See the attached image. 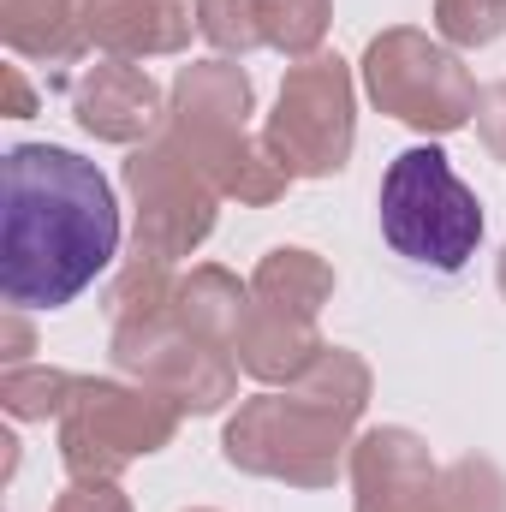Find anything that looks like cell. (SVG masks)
Listing matches in <instances>:
<instances>
[{
  "label": "cell",
  "mask_w": 506,
  "mask_h": 512,
  "mask_svg": "<svg viewBox=\"0 0 506 512\" xmlns=\"http://www.w3.org/2000/svg\"><path fill=\"white\" fill-rule=\"evenodd\" d=\"M328 352V340L316 334V316H292V310H274V304H256L245 310V328L233 340V358L239 370L256 376L268 387H292L298 376H310V364Z\"/></svg>",
  "instance_id": "4fadbf2b"
},
{
  "label": "cell",
  "mask_w": 506,
  "mask_h": 512,
  "mask_svg": "<svg viewBox=\"0 0 506 512\" xmlns=\"http://www.w3.org/2000/svg\"><path fill=\"white\" fill-rule=\"evenodd\" d=\"M120 251V203L96 161L60 143H12L0 161V298L72 304Z\"/></svg>",
  "instance_id": "6da1fadb"
},
{
  "label": "cell",
  "mask_w": 506,
  "mask_h": 512,
  "mask_svg": "<svg viewBox=\"0 0 506 512\" xmlns=\"http://www.w3.org/2000/svg\"><path fill=\"white\" fill-rule=\"evenodd\" d=\"M72 114L102 143H149L167 126L161 84L131 60H96L90 72H78L72 78Z\"/></svg>",
  "instance_id": "30bf717a"
},
{
  "label": "cell",
  "mask_w": 506,
  "mask_h": 512,
  "mask_svg": "<svg viewBox=\"0 0 506 512\" xmlns=\"http://www.w3.org/2000/svg\"><path fill=\"white\" fill-rule=\"evenodd\" d=\"M185 149V143H179ZM203 173H209V185L221 191V197H239V203H274V197H286V185H292V173H286V161L268 149V137H251V131H239V137H221V143H197V149H185Z\"/></svg>",
  "instance_id": "9a60e30c"
},
{
  "label": "cell",
  "mask_w": 506,
  "mask_h": 512,
  "mask_svg": "<svg viewBox=\"0 0 506 512\" xmlns=\"http://www.w3.org/2000/svg\"><path fill=\"white\" fill-rule=\"evenodd\" d=\"M352 512H447L441 471L411 429H370L352 441Z\"/></svg>",
  "instance_id": "9c48e42d"
},
{
  "label": "cell",
  "mask_w": 506,
  "mask_h": 512,
  "mask_svg": "<svg viewBox=\"0 0 506 512\" xmlns=\"http://www.w3.org/2000/svg\"><path fill=\"white\" fill-rule=\"evenodd\" d=\"M501 292H506V251H501Z\"/></svg>",
  "instance_id": "83f0119b"
},
{
  "label": "cell",
  "mask_w": 506,
  "mask_h": 512,
  "mask_svg": "<svg viewBox=\"0 0 506 512\" xmlns=\"http://www.w3.org/2000/svg\"><path fill=\"white\" fill-rule=\"evenodd\" d=\"M114 364L137 376L143 387L167 393L179 411H221L239 393V358L215 340H203L197 328H185L173 310L161 322L120 328L114 334Z\"/></svg>",
  "instance_id": "ba28073f"
},
{
  "label": "cell",
  "mask_w": 506,
  "mask_h": 512,
  "mask_svg": "<svg viewBox=\"0 0 506 512\" xmlns=\"http://www.w3.org/2000/svg\"><path fill=\"white\" fill-rule=\"evenodd\" d=\"M0 78H6V120H30L36 114V90L24 78V66H6Z\"/></svg>",
  "instance_id": "484cf974"
},
{
  "label": "cell",
  "mask_w": 506,
  "mask_h": 512,
  "mask_svg": "<svg viewBox=\"0 0 506 512\" xmlns=\"http://www.w3.org/2000/svg\"><path fill=\"white\" fill-rule=\"evenodd\" d=\"M197 30L221 54H251L262 42V0H197Z\"/></svg>",
  "instance_id": "44dd1931"
},
{
  "label": "cell",
  "mask_w": 506,
  "mask_h": 512,
  "mask_svg": "<svg viewBox=\"0 0 506 512\" xmlns=\"http://www.w3.org/2000/svg\"><path fill=\"white\" fill-rule=\"evenodd\" d=\"M191 6L185 0H84L90 48H108V60H149L179 54L191 42Z\"/></svg>",
  "instance_id": "7c38bea8"
},
{
  "label": "cell",
  "mask_w": 506,
  "mask_h": 512,
  "mask_svg": "<svg viewBox=\"0 0 506 512\" xmlns=\"http://www.w3.org/2000/svg\"><path fill=\"white\" fill-rule=\"evenodd\" d=\"M477 131H483L489 155L506 161V84H483V96H477Z\"/></svg>",
  "instance_id": "cb8c5ba5"
},
{
  "label": "cell",
  "mask_w": 506,
  "mask_h": 512,
  "mask_svg": "<svg viewBox=\"0 0 506 512\" xmlns=\"http://www.w3.org/2000/svg\"><path fill=\"white\" fill-rule=\"evenodd\" d=\"M72 382H78V376L48 370V364H12V370L0 376V405H6V417H18V423H48V417L66 411Z\"/></svg>",
  "instance_id": "d6986e66"
},
{
  "label": "cell",
  "mask_w": 506,
  "mask_h": 512,
  "mask_svg": "<svg viewBox=\"0 0 506 512\" xmlns=\"http://www.w3.org/2000/svg\"><path fill=\"white\" fill-rule=\"evenodd\" d=\"M54 512H131V501L114 483H72V489L54 501Z\"/></svg>",
  "instance_id": "d4e9b609"
},
{
  "label": "cell",
  "mask_w": 506,
  "mask_h": 512,
  "mask_svg": "<svg viewBox=\"0 0 506 512\" xmlns=\"http://www.w3.org/2000/svg\"><path fill=\"white\" fill-rule=\"evenodd\" d=\"M370 405V364L346 346H328L310 376L286 393H256L233 411L221 453L227 465L274 477L292 489H328L352 459V423Z\"/></svg>",
  "instance_id": "7a4b0ae2"
},
{
  "label": "cell",
  "mask_w": 506,
  "mask_h": 512,
  "mask_svg": "<svg viewBox=\"0 0 506 512\" xmlns=\"http://www.w3.org/2000/svg\"><path fill=\"white\" fill-rule=\"evenodd\" d=\"M173 298H179L173 262L137 251L126 268H120V280L108 286V322H114V334H120V328H143V322H161V316L173 310Z\"/></svg>",
  "instance_id": "ac0fdd59"
},
{
  "label": "cell",
  "mask_w": 506,
  "mask_h": 512,
  "mask_svg": "<svg viewBox=\"0 0 506 512\" xmlns=\"http://www.w3.org/2000/svg\"><path fill=\"white\" fill-rule=\"evenodd\" d=\"M447 512H506V477L489 459H459L453 471H441Z\"/></svg>",
  "instance_id": "603a6c76"
},
{
  "label": "cell",
  "mask_w": 506,
  "mask_h": 512,
  "mask_svg": "<svg viewBox=\"0 0 506 512\" xmlns=\"http://www.w3.org/2000/svg\"><path fill=\"white\" fill-rule=\"evenodd\" d=\"M179 405L155 387H126L102 376H78L60 411V465L72 483H114L126 465L161 453L179 435Z\"/></svg>",
  "instance_id": "277c9868"
},
{
  "label": "cell",
  "mask_w": 506,
  "mask_h": 512,
  "mask_svg": "<svg viewBox=\"0 0 506 512\" xmlns=\"http://www.w3.org/2000/svg\"><path fill=\"white\" fill-rule=\"evenodd\" d=\"M0 36L18 60L78 66L84 48H90L84 0H0Z\"/></svg>",
  "instance_id": "5bb4252c"
},
{
  "label": "cell",
  "mask_w": 506,
  "mask_h": 512,
  "mask_svg": "<svg viewBox=\"0 0 506 512\" xmlns=\"http://www.w3.org/2000/svg\"><path fill=\"white\" fill-rule=\"evenodd\" d=\"M126 191L137 209V251L179 262L215 233V203L221 191L209 185V173L161 131L149 143H137L126 161Z\"/></svg>",
  "instance_id": "52a82bcc"
},
{
  "label": "cell",
  "mask_w": 506,
  "mask_h": 512,
  "mask_svg": "<svg viewBox=\"0 0 506 512\" xmlns=\"http://www.w3.org/2000/svg\"><path fill=\"white\" fill-rule=\"evenodd\" d=\"M197 512H209V507H197Z\"/></svg>",
  "instance_id": "f1b7e54d"
},
{
  "label": "cell",
  "mask_w": 506,
  "mask_h": 512,
  "mask_svg": "<svg viewBox=\"0 0 506 512\" xmlns=\"http://www.w3.org/2000/svg\"><path fill=\"white\" fill-rule=\"evenodd\" d=\"M435 30L447 48H489L506 30V0H435Z\"/></svg>",
  "instance_id": "7402d4cb"
},
{
  "label": "cell",
  "mask_w": 506,
  "mask_h": 512,
  "mask_svg": "<svg viewBox=\"0 0 506 512\" xmlns=\"http://www.w3.org/2000/svg\"><path fill=\"white\" fill-rule=\"evenodd\" d=\"M0 346H6V352H0V358H6V370H12V364H24V352H30V328H24V316H18V310H6V322H0Z\"/></svg>",
  "instance_id": "4316f807"
},
{
  "label": "cell",
  "mask_w": 506,
  "mask_h": 512,
  "mask_svg": "<svg viewBox=\"0 0 506 512\" xmlns=\"http://www.w3.org/2000/svg\"><path fill=\"white\" fill-rule=\"evenodd\" d=\"M251 120V78L233 66V60H197L173 78V96H167V137L197 149V143H221V137H239Z\"/></svg>",
  "instance_id": "8fae6325"
},
{
  "label": "cell",
  "mask_w": 506,
  "mask_h": 512,
  "mask_svg": "<svg viewBox=\"0 0 506 512\" xmlns=\"http://www.w3.org/2000/svg\"><path fill=\"white\" fill-rule=\"evenodd\" d=\"M262 137L286 161L292 179H334L352 161V137H358L352 66L340 54H310V60L286 66L280 102H274Z\"/></svg>",
  "instance_id": "8992f818"
},
{
  "label": "cell",
  "mask_w": 506,
  "mask_h": 512,
  "mask_svg": "<svg viewBox=\"0 0 506 512\" xmlns=\"http://www.w3.org/2000/svg\"><path fill=\"white\" fill-rule=\"evenodd\" d=\"M364 90L381 114H393L399 126L429 131V137H447V131L471 126L477 120V78L465 72V60L411 30V24H393L381 30L376 42L364 48Z\"/></svg>",
  "instance_id": "5b68a950"
},
{
  "label": "cell",
  "mask_w": 506,
  "mask_h": 512,
  "mask_svg": "<svg viewBox=\"0 0 506 512\" xmlns=\"http://www.w3.org/2000/svg\"><path fill=\"white\" fill-rule=\"evenodd\" d=\"M251 298L256 304H274V310H292V316H322V304L334 298V268L316 251L280 245V251H268L256 262Z\"/></svg>",
  "instance_id": "e0dca14e"
},
{
  "label": "cell",
  "mask_w": 506,
  "mask_h": 512,
  "mask_svg": "<svg viewBox=\"0 0 506 512\" xmlns=\"http://www.w3.org/2000/svg\"><path fill=\"white\" fill-rule=\"evenodd\" d=\"M381 239L405 262L465 268L483 245V203L435 143H411L381 173Z\"/></svg>",
  "instance_id": "3957f363"
},
{
  "label": "cell",
  "mask_w": 506,
  "mask_h": 512,
  "mask_svg": "<svg viewBox=\"0 0 506 512\" xmlns=\"http://www.w3.org/2000/svg\"><path fill=\"white\" fill-rule=\"evenodd\" d=\"M334 6L328 0H262V42L280 48L286 60H310L322 54Z\"/></svg>",
  "instance_id": "ffe728a7"
},
{
  "label": "cell",
  "mask_w": 506,
  "mask_h": 512,
  "mask_svg": "<svg viewBox=\"0 0 506 512\" xmlns=\"http://www.w3.org/2000/svg\"><path fill=\"white\" fill-rule=\"evenodd\" d=\"M245 310H251V286H239V274H227L221 262L191 268L179 280V298H173V316L185 328H197L203 340L227 346V352H233V340L245 328Z\"/></svg>",
  "instance_id": "2e32d148"
}]
</instances>
